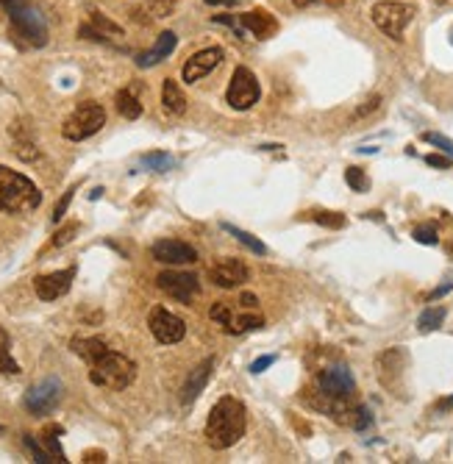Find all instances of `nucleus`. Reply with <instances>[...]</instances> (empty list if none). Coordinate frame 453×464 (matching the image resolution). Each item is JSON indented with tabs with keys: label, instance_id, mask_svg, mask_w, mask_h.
Listing matches in <instances>:
<instances>
[{
	"label": "nucleus",
	"instance_id": "33",
	"mask_svg": "<svg viewBox=\"0 0 453 464\" xmlns=\"http://www.w3.org/2000/svg\"><path fill=\"white\" fill-rule=\"evenodd\" d=\"M412 236H415V242H420V245H437V242H440V233H437L434 226H420V228L412 231Z\"/></svg>",
	"mask_w": 453,
	"mask_h": 464
},
{
	"label": "nucleus",
	"instance_id": "2",
	"mask_svg": "<svg viewBox=\"0 0 453 464\" xmlns=\"http://www.w3.org/2000/svg\"><path fill=\"white\" fill-rule=\"evenodd\" d=\"M39 203H42V192L36 189L31 178L0 165V211L28 214L33 209H39Z\"/></svg>",
	"mask_w": 453,
	"mask_h": 464
},
{
	"label": "nucleus",
	"instance_id": "11",
	"mask_svg": "<svg viewBox=\"0 0 453 464\" xmlns=\"http://www.w3.org/2000/svg\"><path fill=\"white\" fill-rule=\"evenodd\" d=\"M223 59H226V50L223 48H203V50L195 53L192 59H187V65L181 67V78L187 84H195V81L206 78L212 70H217V67L223 65Z\"/></svg>",
	"mask_w": 453,
	"mask_h": 464
},
{
	"label": "nucleus",
	"instance_id": "7",
	"mask_svg": "<svg viewBox=\"0 0 453 464\" xmlns=\"http://www.w3.org/2000/svg\"><path fill=\"white\" fill-rule=\"evenodd\" d=\"M259 95H261L259 78L253 75V70L236 67L234 75H231V84H228V89H226L228 106L236 109V111H248L251 106L259 103Z\"/></svg>",
	"mask_w": 453,
	"mask_h": 464
},
{
	"label": "nucleus",
	"instance_id": "35",
	"mask_svg": "<svg viewBox=\"0 0 453 464\" xmlns=\"http://www.w3.org/2000/svg\"><path fill=\"white\" fill-rule=\"evenodd\" d=\"M378 106H381V95H373V98H367V100H364V103H361V106H359V109H356V114H354V117H356V120H361V117H367V114H373V111H376Z\"/></svg>",
	"mask_w": 453,
	"mask_h": 464
},
{
	"label": "nucleus",
	"instance_id": "44",
	"mask_svg": "<svg viewBox=\"0 0 453 464\" xmlns=\"http://www.w3.org/2000/svg\"><path fill=\"white\" fill-rule=\"evenodd\" d=\"M445 406H453V398H448V400H445Z\"/></svg>",
	"mask_w": 453,
	"mask_h": 464
},
{
	"label": "nucleus",
	"instance_id": "8",
	"mask_svg": "<svg viewBox=\"0 0 453 464\" xmlns=\"http://www.w3.org/2000/svg\"><path fill=\"white\" fill-rule=\"evenodd\" d=\"M62 392H65V387H62V381H59V378H45V381H39L36 387H31V390L26 392L23 406H26L31 414H36V417L50 414V411L59 406Z\"/></svg>",
	"mask_w": 453,
	"mask_h": 464
},
{
	"label": "nucleus",
	"instance_id": "22",
	"mask_svg": "<svg viewBox=\"0 0 453 464\" xmlns=\"http://www.w3.org/2000/svg\"><path fill=\"white\" fill-rule=\"evenodd\" d=\"M445 306H431V309H422V314L417 317V328L420 333H431L437 331L442 323H445Z\"/></svg>",
	"mask_w": 453,
	"mask_h": 464
},
{
	"label": "nucleus",
	"instance_id": "45",
	"mask_svg": "<svg viewBox=\"0 0 453 464\" xmlns=\"http://www.w3.org/2000/svg\"><path fill=\"white\" fill-rule=\"evenodd\" d=\"M0 433H3V426H0Z\"/></svg>",
	"mask_w": 453,
	"mask_h": 464
},
{
	"label": "nucleus",
	"instance_id": "10",
	"mask_svg": "<svg viewBox=\"0 0 453 464\" xmlns=\"http://www.w3.org/2000/svg\"><path fill=\"white\" fill-rule=\"evenodd\" d=\"M148 326H151V333H153V336H156L162 345H175V342H181V339H184V333H187L184 320H181L178 314L167 311L164 306H156V309L151 311Z\"/></svg>",
	"mask_w": 453,
	"mask_h": 464
},
{
	"label": "nucleus",
	"instance_id": "18",
	"mask_svg": "<svg viewBox=\"0 0 453 464\" xmlns=\"http://www.w3.org/2000/svg\"><path fill=\"white\" fill-rule=\"evenodd\" d=\"M162 106L170 111V114H184L187 111V95L181 92L178 81L173 78H164L162 84Z\"/></svg>",
	"mask_w": 453,
	"mask_h": 464
},
{
	"label": "nucleus",
	"instance_id": "3",
	"mask_svg": "<svg viewBox=\"0 0 453 464\" xmlns=\"http://www.w3.org/2000/svg\"><path fill=\"white\" fill-rule=\"evenodd\" d=\"M3 11L11 20V28L17 36H23L31 48H45L48 45V23L42 11L33 6L31 0H0Z\"/></svg>",
	"mask_w": 453,
	"mask_h": 464
},
{
	"label": "nucleus",
	"instance_id": "29",
	"mask_svg": "<svg viewBox=\"0 0 453 464\" xmlns=\"http://www.w3.org/2000/svg\"><path fill=\"white\" fill-rule=\"evenodd\" d=\"M23 442H26V448L31 451L33 462H39V464H50V462H56V456H53L50 451H42V448L36 445V439H33L31 433H26V436H23Z\"/></svg>",
	"mask_w": 453,
	"mask_h": 464
},
{
	"label": "nucleus",
	"instance_id": "36",
	"mask_svg": "<svg viewBox=\"0 0 453 464\" xmlns=\"http://www.w3.org/2000/svg\"><path fill=\"white\" fill-rule=\"evenodd\" d=\"M72 195H75V187H72V189H67L65 198L56 203V209H53V223H59V220L65 217V211H67V206H70V200H72Z\"/></svg>",
	"mask_w": 453,
	"mask_h": 464
},
{
	"label": "nucleus",
	"instance_id": "15",
	"mask_svg": "<svg viewBox=\"0 0 453 464\" xmlns=\"http://www.w3.org/2000/svg\"><path fill=\"white\" fill-rule=\"evenodd\" d=\"M212 370H214V359L209 356V359H203V362L190 372V378H187V384H184V390H181V403H184V406H190V403H195V400L200 398V392L206 390V384H209V378H212Z\"/></svg>",
	"mask_w": 453,
	"mask_h": 464
},
{
	"label": "nucleus",
	"instance_id": "38",
	"mask_svg": "<svg viewBox=\"0 0 453 464\" xmlns=\"http://www.w3.org/2000/svg\"><path fill=\"white\" fill-rule=\"evenodd\" d=\"M270 365H275V356H261V359H256V362L251 365V372H256V375H259V372H264Z\"/></svg>",
	"mask_w": 453,
	"mask_h": 464
},
{
	"label": "nucleus",
	"instance_id": "27",
	"mask_svg": "<svg viewBox=\"0 0 453 464\" xmlns=\"http://www.w3.org/2000/svg\"><path fill=\"white\" fill-rule=\"evenodd\" d=\"M345 181H348V187H351L354 192H367V189H370V178L364 175L361 167H348V170H345Z\"/></svg>",
	"mask_w": 453,
	"mask_h": 464
},
{
	"label": "nucleus",
	"instance_id": "4",
	"mask_svg": "<svg viewBox=\"0 0 453 464\" xmlns=\"http://www.w3.org/2000/svg\"><path fill=\"white\" fill-rule=\"evenodd\" d=\"M136 378V365L131 362L129 356L123 353H114V350H106L95 365H89V381L95 387H106V390H126L133 384Z\"/></svg>",
	"mask_w": 453,
	"mask_h": 464
},
{
	"label": "nucleus",
	"instance_id": "40",
	"mask_svg": "<svg viewBox=\"0 0 453 464\" xmlns=\"http://www.w3.org/2000/svg\"><path fill=\"white\" fill-rule=\"evenodd\" d=\"M81 462H87V464L106 462V453H103V451H87V453L81 456Z\"/></svg>",
	"mask_w": 453,
	"mask_h": 464
},
{
	"label": "nucleus",
	"instance_id": "24",
	"mask_svg": "<svg viewBox=\"0 0 453 464\" xmlns=\"http://www.w3.org/2000/svg\"><path fill=\"white\" fill-rule=\"evenodd\" d=\"M11 342H9V333H6V328L0 326V372L3 375H20L23 370H20V365L11 359Z\"/></svg>",
	"mask_w": 453,
	"mask_h": 464
},
{
	"label": "nucleus",
	"instance_id": "21",
	"mask_svg": "<svg viewBox=\"0 0 453 464\" xmlns=\"http://www.w3.org/2000/svg\"><path fill=\"white\" fill-rule=\"evenodd\" d=\"M223 231L231 233L236 242H242V245H245L251 253H256V256H267V245L261 242L259 236H253V233L242 231V228H236V226H231V223H223Z\"/></svg>",
	"mask_w": 453,
	"mask_h": 464
},
{
	"label": "nucleus",
	"instance_id": "43",
	"mask_svg": "<svg viewBox=\"0 0 453 464\" xmlns=\"http://www.w3.org/2000/svg\"><path fill=\"white\" fill-rule=\"evenodd\" d=\"M209 6H236V3H242V0H206Z\"/></svg>",
	"mask_w": 453,
	"mask_h": 464
},
{
	"label": "nucleus",
	"instance_id": "39",
	"mask_svg": "<svg viewBox=\"0 0 453 464\" xmlns=\"http://www.w3.org/2000/svg\"><path fill=\"white\" fill-rule=\"evenodd\" d=\"M453 289V278H448V281H445V284H442V287H437V289H434V292H428V300H437V298H442V295H448V292H451Z\"/></svg>",
	"mask_w": 453,
	"mask_h": 464
},
{
	"label": "nucleus",
	"instance_id": "17",
	"mask_svg": "<svg viewBox=\"0 0 453 464\" xmlns=\"http://www.w3.org/2000/svg\"><path fill=\"white\" fill-rule=\"evenodd\" d=\"M175 45H178V36L173 31H162L156 36V42H153V48L148 53L136 56V67H156L159 62L170 59V53L175 50Z\"/></svg>",
	"mask_w": 453,
	"mask_h": 464
},
{
	"label": "nucleus",
	"instance_id": "16",
	"mask_svg": "<svg viewBox=\"0 0 453 464\" xmlns=\"http://www.w3.org/2000/svg\"><path fill=\"white\" fill-rule=\"evenodd\" d=\"M239 23H242L245 31H251L256 39H270L273 33L278 31V20H275L270 11H264V9L245 11V14L239 17Z\"/></svg>",
	"mask_w": 453,
	"mask_h": 464
},
{
	"label": "nucleus",
	"instance_id": "5",
	"mask_svg": "<svg viewBox=\"0 0 453 464\" xmlns=\"http://www.w3.org/2000/svg\"><path fill=\"white\" fill-rule=\"evenodd\" d=\"M106 126V111L103 106L95 100H84L62 126V136L70 142H81V139H89L92 133H97Z\"/></svg>",
	"mask_w": 453,
	"mask_h": 464
},
{
	"label": "nucleus",
	"instance_id": "6",
	"mask_svg": "<svg viewBox=\"0 0 453 464\" xmlns=\"http://www.w3.org/2000/svg\"><path fill=\"white\" fill-rule=\"evenodd\" d=\"M370 17H373V23H376L378 31L387 33L389 39H395V42H400L406 26H409L412 17H415V9H412L409 3L381 0V3H376V6L370 9Z\"/></svg>",
	"mask_w": 453,
	"mask_h": 464
},
{
	"label": "nucleus",
	"instance_id": "12",
	"mask_svg": "<svg viewBox=\"0 0 453 464\" xmlns=\"http://www.w3.org/2000/svg\"><path fill=\"white\" fill-rule=\"evenodd\" d=\"M209 278L220 289H236V287H242L251 278V270L245 267V262L226 256V259H220V262H214V265L209 267Z\"/></svg>",
	"mask_w": 453,
	"mask_h": 464
},
{
	"label": "nucleus",
	"instance_id": "20",
	"mask_svg": "<svg viewBox=\"0 0 453 464\" xmlns=\"http://www.w3.org/2000/svg\"><path fill=\"white\" fill-rule=\"evenodd\" d=\"M264 326V317L256 314L253 309L248 311V314H234L231 311V317H228V323L223 326V331L226 333H245V331H256Z\"/></svg>",
	"mask_w": 453,
	"mask_h": 464
},
{
	"label": "nucleus",
	"instance_id": "19",
	"mask_svg": "<svg viewBox=\"0 0 453 464\" xmlns=\"http://www.w3.org/2000/svg\"><path fill=\"white\" fill-rule=\"evenodd\" d=\"M106 342L97 339V336H87V339H72V353H78L87 365H95L97 359L106 353Z\"/></svg>",
	"mask_w": 453,
	"mask_h": 464
},
{
	"label": "nucleus",
	"instance_id": "30",
	"mask_svg": "<svg viewBox=\"0 0 453 464\" xmlns=\"http://www.w3.org/2000/svg\"><path fill=\"white\" fill-rule=\"evenodd\" d=\"M422 142H428V145L440 148L445 156H451V159H453V139H448V136H442V133H434V131H425V133H422Z\"/></svg>",
	"mask_w": 453,
	"mask_h": 464
},
{
	"label": "nucleus",
	"instance_id": "9",
	"mask_svg": "<svg viewBox=\"0 0 453 464\" xmlns=\"http://www.w3.org/2000/svg\"><path fill=\"white\" fill-rule=\"evenodd\" d=\"M156 287L164 295L175 298L178 303H192V298L200 292V284L192 272H181V270H164L156 275Z\"/></svg>",
	"mask_w": 453,
	"mask_h": 464
},
{
	"label": "nucleus",
	"instance_id": "37",
	"mask_svg": "<svg viewBox=\"0 0 453 464\" xmlns=\"http://www.w3.org/2000/svg\"><path fill=\"white\" fill-rule=\"evenodd\" d=\"M451 156H440V153H428L425 156V165L428 167H440V170H451Z\"/></svg>",
	"mask_w": 453,
	"mask_h": 464
},
{
	"label": "nucleus",
	"instance_id": "26",
	"mask_svg": "<svg viewBox=\"0 0 453 464\" xmlns=\"http://www.w3.org/2000/svg\"><path fill=\"white\" fill-rule=\"evenodd\" d=\"M309 220H315L317 226H325V228H345V214L339 211H309Z\"/></svg>",
	"mask_w": 453,
	"mask_h": 464
},
{
	"label": "nucleus",
	"instance_id": "28",
	"mask_svg": "<svg viewBox=\"0 0 453 464\" xmlns=\"http://www.w3.org/2000/svg\"><path fill=\"white\" fill-rule=\"evenodd\" d=\"M56 433H62V429H59V426H48V429H45V433H42V436H45V445H48V451L56 456V462H67L65 451H62V445H59Z\"/></svg>",
	"mask_w": 453,
	"mask_h": 464
},
{
	"label": "nucleus",
	"instance_id": "13",
	"mask_svg": "<svg viewBox=\"0 0 453 464\" xmlns=\"http://www.w3.org/2000/svg\"><path fill=\"white\" fill-rule=\"evenodd\" d=\"M72 281H75V267H67V270H56V272H48V275H36L33 289L42 300H59L62 295L70 292Z\"/></svg>",
	"mask_w": 453,
	"mask_h": 464
},
{
	"label": "nucleus",
	"instance_id": "1",
	"mask_svg": "<svg viewBox=\"0 0 453 464\" xmlns=\"http://www.w3.org/2000/svg\"><path fill=\"white\" fill-rule=\"evenodd\" d=\"M248 431V411L245 403L236 398H220L206 420V442L214 451H228L231 445H236Z\"/></svg>",
	"mask_w": 453,
	"mask_h": 464
},
{
	"label": "nucleus",
	"instance_id": "25",
	"mask_svg": "<svg viewBox=\"0 0 453 464\" xmlns=\"http://www.w3.org/2000/svg\"><path fill=\"white\" fill-rule=\"evenodd\" d=\"M139 165L145 170H153V172H170L175 167V159L170 153H162V150H153V153H145L139 159Z\"/></svg>",
	"mask_w": 453,
	"mask_h": 464
},
{
	"label": "nucleus",
	"instance_id": "41",
	"mask_svg": "<svg viewBox=\"0 0 453 464\" xmlns=\"http://www.w3.org/2000/svg\"><path fill=\"white\" fill-rule=\"evenodd\" d=\"M298 9H309V6H315V3H331V6H339L342 0H292Z\"/></svg>",
	"mask_w": 453,
	"mask_h": 464
},
{
	"label": "nucleus",
	"instance_id": "23",
	"mask_svg": "<svg viewBox=\"0 0 453 464\" xmlns=\"http://www.w3.org/2000/svg\"><path fill=\"white\" fill-rule=\"evenodd\" d=\"M114 103H117V111H120L126 120H136V117L142 114V103L136 100V95H133L131 89H120L117 98H114Z\"/></svg>",
	"mask_w": 453,
	"mask_h": 464
},
{
	"label": "nucleus",
	"instance_id": "32",
	"mask_svg": "<svg viewBox=\"0 0 453 464\" xmlns=\"http://www.w3.org/2000/svg\"><path fill=\"white\" fill-rule=\"evenodd\" d=\"M78 233V223H67L65 228H59V231L53 233V239H50V248H65L67 242H72V236Z\"/></svg>",
	"mask_w": 453,
	"mask_h": 464
},
{
	"label": "nucleus",
	"instance_id": "34",
	"mask_svg": "<svg viewBox=\"0 0 453 464\" xmlns=\"http://www.w3.org/2000/svg\"><path fill=\"white\" fill-rule=\"evenodd\" d=\"M370 423H373V411H370L367 406H356V411H354V423H351V426H354L356 431H364Z\"/></svg>",
	"mask_w": 453,
	"mask_h": 464
},
{
	"label": "nucleus",
	"instance_id": "14",
	"mask_svg": "<svg viewBox=\"0 0 453 464\" xmlns=\"http://www.w3.org/2000/svg\"><path fill=\"white\" fill-rule=\"evenodd\" d=\"M151 253L162 265H192V262H197V250L181 239H159V242H153Z\"/></svg>",
	"mask_w": 453,
	"mask_h": 464
},
{
	"label": "nucleus",
	"instance_id": "42",
	"mask_svg": "<svg viewBox=\"0 0 453 464\" xmlns=\"http://www.w3.org/2000/svg\"><path fill=\"white\" fill-rule=\"evenodd\" d=\"M239 303H242L245 309H256V306H259V298H256L253 292H242V298H239Z\"/></svg>",
	"mask_w": 453,
	"mask_h": 464
},
{
	"label": "nucleus",
	"instance_id": "31",
	"mask_svg": "<svg viewBox=\"0 0 453 464\" xmlns=\"http://www.w3.org/2000/svg\"><path fill=\"white\" fill-rule=\"evenodd\" d=\"M145 9L153 14V17H170L175 11V0H145Z\"/></svg>",
	"mask_w": 453,
	"mask_h": 464
}]
</instances>
